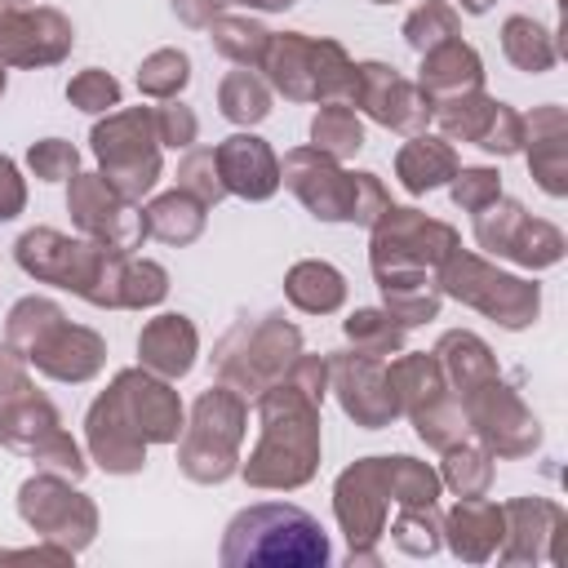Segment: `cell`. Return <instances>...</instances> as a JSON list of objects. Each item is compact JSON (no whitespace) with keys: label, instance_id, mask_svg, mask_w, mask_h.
I'll use <instances>...</instances> for the list:
<instances>
[{"label":"cell","instance_id":"1","mask_svg":"<svg viewBox=\"0 0 568 568\" xmlns=\"http://www.w3.org/2000/svg\"><path fill=\"white\" fill-rule=\"evenodd\" d=\"M257 444L240 475L248 488L293 493L315 479L320 470V399L306 395L297 382L280 377L257 395Z\"/></svg>","mask_w":568,"mask_h":568},{"label":"cell","instance_id":"2","mask_svg":"<svg viewBox=\"0 0 568 568\" xmlns=\"http://www.w3.org/2000/svg\"><path fill=\"white\" fill-rule=\"evenodd\" d=\"M4 342L49 382H93L106 364V342L102 333L71 324L67 311L53 297H18L4 315Z\"/></svg>","mask_w":568,"mask_h":568},{"label":"cell","instance_id":"3","mask_svg":"<svg viewBox=\"0 0 568 568\" xmlns=\"http://www.w3.org/2000/svg\"><path fill=\"white\" fill-rule=\"evenodd\" d=\"M222 568H324L333 559V546L315 515L288 501H257L244 506L217 550Z\"/></svg>","mask_w":568,"mask_h":568},{"label":"cell","instance_id":"4","mask_svg":"<svg viewBox=\"0 0 568 568\" xmlns=\"http://www.w3.org/2000/svg\"><path fill=\"white\" fill-rule=\"evenodd\" d=\"M13 257L31 280L67 288V293L84 297L89 306L120 311V275H124L129 253L106 248L98 240H71L53 226H31L18 235Z\"/></svg>","mask_w":568,"mask_h":568},{"label":"cell","instance_id":"5","mask_svg":"<svg viewBox=\"0 0 568 568\" xmlns=\"http://www.w3.org/2000/svg\"><path fill=\"white\" fill-rule=\"evenodd\" d=\"M368 266L377 288L390 284H435L439 262L462 244L457 231L439 217H426L408 204H386L382 217L368 226Z\"/></svg>","mask_w":568,"mask_h":568},{"label":"cell","instance_id":"6","mask_svg":"<svg viewBox=\"0 0 568 568\" xmlns=\"http://www.w3.org/2000/svg\"><path fill=\"white\" fill-rule=\"evenodd\" d=\"M302 355V328L288 324L280 311L266 315H244L235 320L222 342L213 346V373L222 386H231L235 395H262L271 382H280L288 373V364Z\"/></svg>","mask_w":568,"mask_h":568},{"label":"cell","instance_id":"7","mask_svg":"<svg viewBox=\"0 0 568 568\" xmlns=\"http://www.w3.org/2000/svg\"><path fill=\"white\" fill-rule=\"evenodd\" d=\"M257 71L271 93H284L288 102H346L355 80L351 53L337 40L306 31H271Z\"/></svg>","mask_w":568,"mask_h":568},{"label":"cell","instance_id":"8","mask_svg":"<svg viewBox=\"0 0 568 568\" xmlns=\"http://www.w3.org/2000/svg\"><path fill=\"white\" fill-rule=\"evenodd\" d=\"M244 426H248L244 395H235L222 382L209 386L191 404V417L178 435V470L191 484H226L240 470Z\"/></svg>","mask_w":568,"mask_h":568},{"label":"cell","instance_id":"9","mask_svg":"<svg viewBox=\"0 0 568 568\" xmlns=\"http://www.w3.org/2000/svg\"><path fill=\"white\" fill-rule=\"evenodd\" d=\"M435 284L444 297L479 311L484 320L501 324V328H528L537 315H541V288L524 275H510L501 266H493L488 257L479 253H466L462 244L439 262L435 271Z\"/></svg>","mask_w":568,"mask_h":568},{"label":"cell","instance_id":"10","mask_svg":"<svg viewBox=\"0 0 568 568\" xmlns=\"http://www.w3.org/2000/svg\"><path fill=\"white\" fill-rule=\"evenodd\" d=\"M89 146L98 155V173L106 178V186H115L129 204H142V195L155 191L164 164H160V138H155L151 106L106 111V120L93 124Z\"/></svg>","mask_w":568,"mask_h":568},{"label":"cell","instance_id":"11","mask_svg":"<svg viewBox=\"0 0 568 568\" xmlns=\"http://www.w3.org/2000/svg\"><path fill=\"white\" fill-rule=\"evenodd\" d=\"M390 457H359L333 484V510L351 546V564H382L377 537L386 532L390 515Z\"/></svg>","mask_w":568,"mask_h":568},{"label":"cell","instance_id":"12","mask_svg":"<svg viewBox=\"0 0 568 568\" xmlns=\"http://www.w3.org/2000/svg\"><path fill=\"white\" fill-rule=\"evenodd\" d=\"M18 515L40 537L80 555L98 532V506L58 470H40L18 488Z\"/></svg>","mask_w":568,"mask_h":568},{"label":"cell","instance_id":"13","mask_svg":"<svg viewBox=\"0 0 568 568\" xmlns=\"http://www.w3.org/2000/svg\"><path fill=\"white\" fill-rule=\"evenodd\" d=\"M475 244L493 257H506L515 266H528V271H546L564 257V231L546 217H532L519 200H506L497 195L493 204H484L475 213Z\"/></svg>","mask_w":568,"mask_h":568},{"label":"cell","instance_id":"14","mask_svg":"<svg viewBox=\"0 0 568 568\" xmlns=\"http://www.w3.org/2000/svg\"><path fill=\"white\" fill-rule=\"evenodd\" d=\"M457 404H462V413H466V430H475V439H479L493 457L515 462V457L537 453V444H541V422H537L532 408L519 399V390H510V386L501 382V373L488 377V382H479V386H470Z\"/></svg>","mask_w":568,"mask_h":568},{"label":"cell","instance_id":"15","mask_svg":"<svg viewBox=\"0 0 568 568\" xmlns=\"http://www.w3.org/2000/svg\"><path fill=\"white\" fill-rule=\"evenodd\" d=\"M102 395L111 399V408L129 422V430L146 448L151 444H178V435L186 426V413H182V399H178L173 382H164V377H155L138 364V368H120Z\"/></svg>","mask_w":568,"mask_h":568},{"label":"cell","instance_id":"16","mask_svg":"<svg viewBox=\"0 0 568 568\" xmlns=\"http://www.w3.org/2000/svg\"><path fill=\"white\" fill-rule=\"evenodd\" d=\"M346 106L364 111L373 124L404 133V138L426 133V124H430V98L417 89V80H404L386 62H355Z\"/></svg>","mask_w":568,"mask_h":568},{"label":"cell","instance_id":"17","mask_svg":"<svg viewBox=\"0 0 568 568\" xmlns=\"http://www.w3.org/2000/svg\"><path fill=\"white\" fill-rule=\"evenodd\" d=\"M67 213H71V222H75V231L84 240H98L106 248L133 253L146 240L142 209L129 204L115 186H106L102 173H75L71 178V186H67Z\"/></svg>","mask_w":568,"mask_h":568},{"label":"cell","instance_id":"18","mask_svg":"<svg viewBox=\"0 0 568 568\" xmlns=\"http://www.w3.org/2000/svg\"><path fill=\"white\" fill-rule=\"evenodd\" d=\"M328 390L337 395L342 413L364 430H386L399 417V399L386 377V359H373L359 351H333L328 355Z\"/></svg>","mask_w":568,"mask_h":568},{"label":"cell","instance_id":"19","mask_svg":"<svg viewBox=\"0 0 568 568\" xmlns=\"http://www.w3.org/2000/svg\"><path fill=\"white\" fill-rule=\"evenodd\" d=\"M280 182L306 204L311 217L320 222H351L355 209V173L342 169V160L315 151V146H293L280 160Z\"/></svg>","mask_w":568,"mask_h":568},{"label":"cell","instance_id":"20","mask_svg":"<svg viewBox=\"0 0 568 568\" xmlns=\"http://www.w3.org/2000/svg\"><path fill=\"white\" fill-rule=\"evenodd\" d=\"M71 18L49 4H18L0 13V67H53L71 53Z\"/></svg>","mask_w":568,"mask_h":568},{"label":"cell","instance_id":"21","mask_svg":"<svg viewBox=\"0 0 568 568\" xmlns=\"http://www.w3.org/2000/svg\"><path fill=\"white\" fill-rule=\"evenodd\" d=\"M564 524H568V515H564L559 501H546V497H515V501H506L501 506L497 559L501 564H550Z\"/></svg>","mask_w":568,"mask_h":568},{"label":"cell","instance_id":"22","mask_svg":"<svg viewBox=\"0 0 568 568\" xmlns=\"http://www.w3.org/2000/svg\"><path fill=\"white\" fill-rule=\"evenodd\" d=\"M213 155H217V173H222L226 195H240V200L257 204V200H271L280 191V160L257 133L240 129L226 142H217Z\"/></svg>","mask_w":568,"mask_h":568},{"label":"cell","instance_id":"23","mask_svg":"<svg viewBox=\"0 0 568 568\" xmlns=\"http://www.w3.org/2000/svg\"><path fill=\"white\" fill-rule=\"evenodd\" d=\"M528 155V173L537 178V186L555 200L568 195V115L564 106L546 102L532 106V115H524V146Z\"/></svg>","mask_w":568,"mask_h":568},{"label":"cell","instance_id":"24","mask_svg":"<svg viewBox=\"0 0 568 568\" xmlns=\"http://www.w3.org/2000/svg\"><path fill=\"white\" fill-rule=\"evenodd\" d=\"M195 355H200V333L178 311H164V315L146 320L142 333H138V359H142V368L155 373V377H164V382L186 377L191 364H195Z\"/></svg>","mask_w":568,"mask_h":568},{"label":"cell","instance_id":"25","mask_svg":"<svg viewBox=\"0 0 568 568\" xmlns=\"http://www.w3.org/2000/svg\"><path fill=\"white\" fill-rule=\"evenodd\" d=\"M84 444L106 475H138L146 466V444L129 430V422L111 408L106 395H98L84 413Z\"/></svg>","mask_w":568,"mask_h":568},{"label":"cell","instance_id":"26","mask_svg":"<svg viewBox=\"0 0 568 568\" xmlns=\"http://www.w3.org/2000/svg\"><path fill=\"white\" fill-rule=\"evenodd\" d=\"M386 377H390L399 413H408V422H417V417H426V413H435V408H444L453 399L435 351H399V355H390Z\"/></svg>","mask_w":568,"mask_h":568},{"label":"cell","instance_id":"27","mask_svg":"<svg viewBox=\"0 0 568 568\" xmlns=\"http://www.w3.org/2000/svg\"><path fill=\"white\" fill-rule=\"evenodd\" d=\"M444 541L466 564H488L501 546V506L488 497H457L444 515Z\"/></svg>","mask_w":568,"mask_h":568},{"label":"cell","instance_id":"28","mask_svg":"<svg viewBox=\"0 0 568 568\" xmlns=\"http://www.w3.org/2000/svg\"><path fill=\"white\" fill-rule=\"evenodd\" d=\"M417 89L430 102H444V98H457V93H475V89H484V58L462 36L444 40L430 53H422Z\"/></svg>","mask_w":568,"mask_h":568},{"label":"cell","instance_id":"29","mask_svg":"<svg viewBox=\"0 0 568 568\" xmlns=\"http://www.w3.org/2000/svg\"><path fill=\"white\" fill-rule=\"evenodd\" d=\"M457 151L448 138H435V133H413L399 151H395V178L408 195H426L435 186H444L453 173H457Z\"/></svg>","mask_w":568,"mask_h":568},{"label":"cell","instance_id":"30","mask_svg":"<svg viewBox=\"0 0 568 568\" xmlns=\"http://www.w3.org/2000/svg\"><path fill=\"white\" fill-rule=\"evenodd\" d=\"M435 359H439L448 386L457 390V399H462L470 386H479V382H488V377L501 373V368H497V355L488 351V342H484L479 333H466V328H448V333L435 342Z\"/></svg>","mask_w":568,"mask_h":568},{"label":"cell","instance_id":"31","mask_svg":"<svg viewBox=\"0 0 568 568\" xmlns=\"http://www.w3.org/2000/svg\"><path fill=\"white\" fill-rule=\"evenodd\" d=\"M284 297L306 315H333L346 302V275L333 262H320V257L293 262L288 275H284Z\"/></svg>","mask_w":568,"mask_h":568},{"label":"cell","instance_id":"32","mask_svg":"<svg viewBox=\"0 0 568 568\" xmlns=\"http://www.w3.org/2000/svg\"><path fill=\"white\" fill-rule=\"evenodd\" d=\"M204 217H209V209H204L195 195L178 191V186L164 191V195H155V200L142 209V226H146V235L160 240V244H173V248L195 244V240L204 235Z\"/></svg>","mask_w":568,"mask_h":568},{"label":"cell","instance_id":"33","mask_svg":"<svg viewBox=\"0 0 568 568\" xmlns=\"http://www.w3.org/2000/svg\"><path fill=\"white\" fill-rule=\"evenodd\" d=\"M501 53H506L510 67H519L528 75H546L559 62V44H555L550 27H541L528 13H510L501 22Z\"/></svg>","mask_w":568,"mask_h":568},{"label":"cell","instance_id":"34","mask_svg":"<svg viewBox=\"0 0 568 568\" xmlns=\"http://www.w3.org/2000/svg\"><path fill=\"white\" fill-rule=\"evenodd\" d=\"M217 111H222L231 124L253 129V124H262V120L271 115V84H266L257 71H248V67L226 71L222 84H217Z\"/></svg>","mask_w":568,"mask_h":568},{"label":"cell","instance_id":"35","mask_svg":"<svg viewBox=\"0 0 568 568\" xmlns=\"http://www.w3.org/2000/svg\"><path fill=\"white\" fill-rule=\"evenodd\" d=\"M204 31H209L213 49H217L226 62L248 67V71L262 67V53H266V44H271V31H266L262 22H253V18H240V13H217Z\"/></svg>","mask_w":568,"mask_h":568},{"label":"cell","instance_id":"36","mask_svg":"<svg viewBox=\"0 0 568 568\" xmlns=\"http://www.w3.org/2000/svg\"><path fill=\"white\" fill-rule=\"evenodd\" d=\"M493 111H497V98H488L484 89L457 93V98H444V102H430V120L444 129V138L448 142H470V146H479Z\"/></svg>","mask_w":568,"mask_h":568},{"label":"cell","instance_id":"37","mask_svg":"<svg viewBox=\"0 0 568 568\" xmlns=\"http://www.w3.org/2000/svg\"><path fill=\"white\" fill-rule=\"evenodd\" d=\"M311 146L333 155V160H351L364 146V124L355 115V106L346 102H320V111L311 115Z\"/></svg>","mask_w":568,"mask_h":568},{"label":"cell","instance_id":"38","mask_svg":"<svg viewBox=\"0 0 568 568\" xmlns=\"http://www.w3.org/2000/svg\"><path fill=\"white\" fill-rule=\"evenodd\" d=\"M342 333L351 342V351L373 355V359H390L404 351V328L382 311V306H359L342 320Z\"/></svg>","mask_w":568,"mask_h":568},{"label":"cell","instance_id":"39","mask_svg":"<svg viewBox=\"0 0 568 568\" xmlns=\"http://www.w3.org/2000/svg\"><path fill=\"white\" fill-rule=\"evenodd\" d=\"M439 484H448L457 497H488V488H493V453L484 444L457 439L453 448H444Z\"/></svg>","mask_w":568,"mask_h":568},{"label":"cell","instance_id":"40","mask_svg":"<svg viewBox=\"0 0 568 568\" xmlns=\"http://www.w3.org/2000/svg\"><path fill=\"white\" fill-rule=\"evenodd\" d=\"M390 541L395 550L413 555V559H426L439 550L444 541V515H439V501H426V506H399V515L390 519Z\"/></svg>","mask_w":568,"mask_h":568},{"label":"cell","instance_id":"41","mask_svg":"<svg viewBox=\"0 0 568 568\" xmlns=\"http://www.w3.org/2000/svg\"><path fill=\"white\" fill-rule=\"evenodd\" d=\"M186 80H191V58L182 49H155L138 67V93L142 98H155V102L178 98L186 89Z\"/></svg>","mask_w":568,"mask_h":568},{"label":"cell","instance_id":"42","mask_svg":"<svg viewBox=\"0 0 568 568\" xmlns=\"http://www.w3.org/2000/svg\"><path fill=\"white\" fill-rule=\"evenodd\" d=\"M457 36H462V18H457V9H453L448 0H422V4L404 18V40H408V49H417V53H430L435 44L457 40Z\"/></svg>","mask_w":568,"mask_h":568},{"label":"cell","instance_id":"43","mask_svg":"<svg viewBox=\"0 0 568 568\" xmlns=\"http://www.w3.org/2000/svg\"><path fill=\"white\" fill-rule=\"evenodd\" d=\"M169 297V271L151 257H124V275H120V311H151Z\"/></svg>","mask_w":568,"mask_h":568},{"label":"cell","instance_id":"44","mask_svg":"<svg viewBox=\"0 0 568 568\" xmlns=\"http://www.w3.org/2000/svg\"><path fill=\"white\" fill-rule=\"evenodd\" d=\"M439 306H444L439 284H390V288H382V311L399 328H417V324L435 320Z\"/></svg>","mask_w":568,"mask_h":568},{"label":"cell","instance_id":"45","mask_svg":"<svg viewBox=\"0 0 568 568\" xmlns=\"http://www.w3.org/2000/svg\"><path fill=\"white\" fill-rule=\"evenodd\" d=\"M178 191L195 195L204 209H213V204L226 200V186H222L213 146H186V155L178 160Z\"/></svg>","mask_w":568,"mask_h":568},{"label":"cell","instance_id":"46","mask_svg":"<svg viewBox=\"0 0 568 568\" xmlns=\"http://www.w3.org/2000/svg\"><path fill=\"white\" fill-rule=\"evenodd\" d=\"M439 470L417 462V457H390V497L395 506H426V501H439Z\"/></svg>","mask_w":568,"mask_h":568},{"label":"cell","instance_id":"47","mask_svg":"<svg viewBox=\"0 0 568 568\" xmlns=\"http://www.w3.org/2000/svg\"><path fill=\"white\" fill-rule=\"evenodd\" d=\"M67 102H71L75 111L106 115V111L120 106V80H115L111 71H102V67H84V71L71 75V84H67Z\"/></svg>","mask_w":568,"mask_h":568},{"label":"cell","instance_id":"48","mask_svg":"<svg viewBox=\"0 0 568 568\" xmlns=\"http://www.w3.org/2000/svg\"><path fill=\"white\" fill-rule=\"evenodd\" d=\"M448 195L457 209L479 213L484 204H493L501 195V173L488 164H457V173L448 178Z\"/></svg>","mask_w":568,"mask_h":568},{"label":"cell","instance_id":"49","mask_svg":"<svg viewBox=\"0 0 568 568\" xmlns=\"http://www.w3.org/2000/svg\"><path fill=\"white\" fill-rule=\"evenodd\" d=\"M27 169L40 178V182H71L80 173V151L67 142V138H40L31 142L27 151Z\"/></svg>","mask_w":568,"mask_h":568},{"label":"cell","instance_id":"50","mask_svg":"<svg viewBox=\"0 0 568 568\" xmlns=\"http://www.w3.org/2000/svg\"><path fill=\"white\" fill-rule=\"evenodd\" d=\"M151 111H155V138H160V146H173V151L195 146L200 120H195V111H191L186 102L169 98V102H160V106H151Z\"/></svg>","mask_w":568,"mask_h":568},{"label":"cell","instance_id":"51","mask_svg":"<svg viewBox=\"0 0 568 568\" xmlns=\"http://www.w3.org/2000/svg\"><path fill=\"white\" fill-rule=\"evenodd\" d=\"M519 146H524V115L510 102H497V111H493V120L479 138V151L501 160V155H519Z\"/></svg>","mask_w":568,"mask_h":568},{"label":"cell","instance_id":"52","mask_svg":"<svg viewBox=\"0 0 568 568\" xmlns=\"http://www.w3.org/2000/svg\"><path fill=\"white\" fill-rule=\"evenodd\" d=\"M31 462L40 466V470H58V475H67V479H80L84 470H89V462H84V453H80V444L58 426L36 453H31Z\"/></svg>","mask_w":568,"mask_h":568},{"label":"cell","instance_id":"53","mask_svg":"<svg viewBox=\"0 0 568 568\" xmlns=\"http://www.w3.org/2000/svg\"><path fill=\"white\" fill-rule=\"evenodd\" d=\"M390 204V195H386V186H382V178L377 173H355V209H351V222L355 226H373L377 217H382V209Z\"/></svg>","mask_w":568,"mask_h":568},{"label":"cell","instance_id":"54","mask_svg":"<svg viewBox=\"0 0 568 568\" xmlns=\"http://www.w3.org/2000/svg\"><path fill=\"white\" fill-rule=\"evenodd\" d=\"M27 209V182L9 155H0V222H13Z\"/></svg>","mask_w":568,"mask_h":568},{"label":"cell","instance_id":"55","mask_svg":"<svg viewBox=\"0 0 568 568\" xmlns=\"http://www.w3.org/2000/svg\"><path fill=\"white\" fill-rule=\"evenodd\" d=\"M22 390H31L27 359H22L9 342H0V399H13V395H22Z\"/></svg>","mask_w":568,"mask_h":568},{"label":"cell","instance_id":"56","mask_svg":"<svg viewBox=\"0 0 568 568\" xmlns=\"http://www.w3.org/2000/svg\"><path fill=\"white\" fill-rule=\"evenodd\" d=\"M173 4V13L186 22V27H209L226 4L222 0H169Z\"/></svg>","mask_w":568,"mask_h":568},{"label":"cell","instance_id":"57","mask_svg":"<svg viewBox=\"0 0 568 568\" xmlns=\"http://www.w3.org/2000/svg\"><path fill=\"white\" fill-rule=\"evenodd\" d=\"M222 4H244V9H257V13H284L297 0H222Z\"/></svg>","mask_w":568,"mask_h":568},{"label":"cell","instance_id":"58","mask_svg":"<svg viewBox=\"0 0 568 568\" xmlns=\"http://www.w3.org/2000/svg\"><path fill=\"white\" fill-rule=\"evenodd\" d=\"M457 4H462V13H475V18H479V13H488L497 0H457Z\"/></svg>","mask_w":568,"mask_h":568},{"label":"cell","instance_id":"59","mask_svg":"<svg viewBox=\"0 0 568 568\" xmlns=\"http://www.w3.org/2000/svg\"><path fill=\"white\" fill-rule=\"evenodd\" d=\"M0 98H4V67H0Z\"/></svg>","mask_w":568,"mask_h":568},{"label":"cell","instance_id":"60","mask_svg":"<svg viewBox=\"0 0 568 568\" xmlns=\"http://www.w3.org/2000/svg\"><path fill=\"white\" fill-rule=\"evenodd\" d=\"M0 426H4V399H0Z\"/></svg>","mask_w":568,"mask_h":568},{"label":"cell","instance_id":"61","mask_svg":"<svg viewBox=\"0 0 568 568\" xmlns=\"http://www.w3.org/2000/svg\"><path fill=\"white\" fill-rule=\"evenodd\" d=\"M373 4H390V0H373Z\"/></svg>","mask_w":568,"mask_h":568},{"label":"cell","instance_id":"62","mask_svg":"<svg viewBox=\"0 0 568 568\" xmlns=\"http://www.w3.org/2000/svg\"><path fill=\"white\" fill-rule=\"evenodd\" d=\"M22 4H27V0H22Z\"/></svg>","mask_w":568,"mask_h":568}]
</instances>
